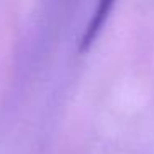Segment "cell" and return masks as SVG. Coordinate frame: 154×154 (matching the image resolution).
Instances as JSON below:
<instances>
[{"mask_svg":"<svg viewBox=\"0 0 154 154\" xmlns=\"http://www.w3.org/2000/svg\"><path fill=\"white\" fill-rule=\"evenodd\" d=\"M111 7H113V4H111V2H103V4H100V5L96 7L93 17H91V20H90V23H88V28L85 30L83 37H81V48H86L88 45H90L91 42L94 40L98 30L101 28L103 22L106 20L108 12H109Z\"/></svg>","mask_w":154,"mask_h":154,"instance_id":"obj_1","label":"cell"}]
</instances>
